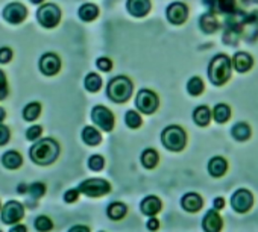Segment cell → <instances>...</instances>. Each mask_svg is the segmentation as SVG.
Segmentation results:
<instances>
[{
	"mask_svg": "<svg viewBox=\"0 0 258 232\" xmlns=\"http://www.w3.org/2000/svg\"><path fill=\"white\" fill-rule=\"evenodd\" d=\"M29 157L38 166H50L59 157V144L53 138H43L29 149Z\"/></svg>",
	"mask_w": 258,
	"mask_h": 232,
	"instance_id": "obj_1",
	"label": "cell"
},
{
	"mask_svg": "<svg viewBox=\"0 0 258 232\" xmlns=\"http://www.w3.org/2000/svg\"><path fill=\"white\" fill-rule=\"evenodd\" d=\"M231 59L229 56L220 53V55H216L211 61H210V65H208V78L210 81L214 84V85H223L228 82V79L231 78Z\"/></svg>",
	"mask_w": 258,
	"mask_h": 232,
	"instance_id": "obj_2",
	"label": "cell"
},
{
	"mask_svg": "<svg viewBox=\"0 0 258 232\" xmlns=\"http://www.w3.org/2000/svg\"><path fill=\"white\" fill-rule=\"evenodd\" d=\"M108 97L115 103H124L133 96V82L126 76L112 78L108 84Z\"/></svg>",
	"mask_w": 258,
	"mask_h": 232,
	"instance_id": "obj_3",
	"label": "cell"
},
{
	"mask_svg": "<svg viewBox=\"0 0 258 232\" xmlns=\"http://www.w3.org/2000/svg\"><path fill=\"white\" fill-rule=\"evenodd\" d=\"M161 143L167 150L179 152L185 147L187 135L184 129L179 126H167L161 134Z\"/></svg>",
	"mask_w": 258,
	"mask_h": 232,
	"instance_id": "obj_4",
	"label": "cell"
},
{
	"mask_svg": "<svg viewBox=\"0 0 258 232\" xmlns=\"http://www.w3.org/2000/svg\"><path fill=\"white\" fill-rule=\"evenodd\" d=\"M37 20L43 28L53 29L61 22V10L53 4L41 5L40 10L37 11Z\"/></svg>",
	"mask_w": 258,
	"mask_h": 232,
	"instance_id": "obj_5",
	"label": "cell"
},
{
	"mask_svg": "<svg viewBox=\"0 0 258 232\" xmlns=\"http://www.w3.org/2000/svg\"><path fill=\"white\" fill-rule=\"evenodd\" d=\"M78 190L88 197H100L111 191V185L105 179L93 178V179H87V181L81 182Z\"/></svg>",
	"mask_w": 258,
	"mask_h": 232,
	"instance_id": "obj_6",
	"label": "cell"
},
{
	"mask_svg": "<svg viewBox=\"0 0 258 232\" xmlns=\"http://www.w3.org/2000/svg\"><path fill=\"white\" fill-rule=\"evenodd\" d=\"M91 120L105 132H111L114 128V115L106 106L102 105L94 106L91 111Z\"/></svg>",
	"mask_w": 258,
	"mask_h": 232,
	"instance_id": "obj_7",
	"label": "cell"
},
{
	"mask_svg": "<svg viewBox=\"0 0 258 232\" xmlns=\"http://www.w3.org/2000/svg\"><path fill=\"white\" fill-rule=\"evenodd\" d=\"M158 96L151 90H140L136 97V106L143 114H154L158 108Z\"/></svg>",
	"mask_w": 258,
	"mask_h": 232,
	"instance_id": "obj_8",
	"label": "cell"
},
{
	"mask_svg": "<svg viewBox=\"0 0 258 232\" xmlns=\"http://www.w3.org/2000/svg\"><path fill=\"white\" fill-rule=\"evenodd\" d=\"M25 217V208L20 202L17 200H10L0 211V218L5 224H14L23 220Z\"/></svg>",
	"mask_w": 258,
	"mask_h": 232,
	"instance_id": "obj_9",
	"label": "cell"
},
{
	"mask_svg": "<svg viewBox=\"0 0 258 232\" xmlns=\"http://www.w3.org/2000/svg\"><path fill=\"white\" fill-rule=\"evenodd\" d=\"M253 205V196L249 190L240 188L232 194L231 199V206L234 208V211L237 212H246L252 208Z\"/></svg>",
	"mask_w": 258,
	"mask_h": 232,
	"instance_id": "obj_10",
	"label": "cell"
},
{
	"mask_svg": "<svg viewBox=\"0 0 258 232\" xmlns=\"http://www.w3.org/2000/svg\"><path fill=\"white\" fill-rule=\"evenodd\" d=\"M26 16H28V10L22 4H16V2L10 4L4 10V19L11 25H19V23L25 22Z\"/></svg>",
	"mask_w": 258,
	"mask_h": 232,
	"instance_id": "obj_11",
	"label": "cell"
},
{
	"mask_svg": "<svg viewBox=\"0 0 258 232\" xmlns=\"http://www.w3.org/2000/svg\"><path fill=\"white\" fill-rule=\"evenodd\" d=\"M61 70V59L55 53H44L40 59V71L46 76H55Z\"/></svg>",
	"mask_w": 258,
	"mask_h": 232,
	"instance_id": "obj_12",
	"label": "cell"
},
{
	"mask_svg": "<svg viewBox=\"0 0 258 232\" xmlns=\"http://www.w3.org/2000/svg\"><path fill=\"white\" fill-rule=\"evenodd\" d=\"M166 14H167V20L172 25H182L188 17V8H187V5H184L181 2H175V4L169 5Z\"/></svg>",
	"mask_w": 258,
	"mask_h": 232,
	"instance_id": "obj_13",
	"label": "cell"
},
{
	"mask_svg": "<svg viewBox=\"0 0 258 232\" xmlns=\"http://www.w3.org/2000/svg\"><path fill=\"white\" fill-rule=\"evenodd\" d=\"M127 13L134 17H145L151 11V0H127L126 2Z\"/></svg>",
	"mask_w": 258,
	"mask_h": 232,
	"instance_id": "obj_14",
	"label": "cell"
},
{
	"mask_svg": "<svg viewBox=\"0 0 258 232\" xmlns=\"http://www.w3.org/2000/svg\"><path fill=\"white\" fill-rule=\"evenodd\" d=\"M222 226H223L222 217L219 215L217 209H211L205 214L202 220V227L205 232H220Z\"/></svg>",
	"mask_w": 258,
	"mask_h": 232,
	"instance_id": "obj_15",
	"label": "cell"
},
{
	"mask_svg": "<svg viewBox=\"0 0 258 232\" xmlns=\"http://www.w3.org/2000/svg\"><path fill=\"white\" fill-rule=\"evenodd\" d=\"M181 205L185 211L188 212H198L202 205H204V200L202 197L198 194V193H187L184 194V197L181 199Z\"/></svg>",
	"mask_w": 258,
	"mask_h": 232,
	"instance_id": "obj_16",
	"label": "cell"
},
{
	"mask_svg": "<svg viewBox=\"0 0 258 232\" xmlns=\"http://www.w3.org/2000/svg\"><path fill=\"white\" fill-rule=\"evenodd\" d=\"M232 64H234V68L238 71V73H246L252 68L253 65V59L249 53L246 52H238L234 55V59H232Z\"/></svg>",
	"mask_w": 258,
	"mask_h": 232,
	"instance_id": "obj_17",
	"label": "cell"
},
{
	"mask_svg": "<svg viewBox=\"0 0 258 232\" xmlns=\"http://www.w3.org/2000/svg\"><path fill=\"white\" fill-rule=\"evenodd\" d=\"M140 208H142L143 214H146L149 217H155L161 209V200L157 196H148L146 199H143Z\"/></svg>",
	"mask_w": 258,
	"mask_h": 232,
	"instance_id": "obj_18",
	"label": "cell"
},
{
	"mask_svg": "<svg viewBox=\"0 0 258 232\" xmlns=\"http://www.w3.org/2000/svg\"><path fill=\"white\" fill-rule=\"evenodd\" d=\"M226 170H228V163H226L225 158L214 157V158L210 160V163H208V172H210L211 176L220 178V176H223L226 173Z\"/></svg>",
	"mask_w": 258,
	"mask_h": 232,
	"instance_id": "obj_19",
	"label": "cell"
},
{
	"mask_svg": "<svg viewBox=\"0 0 258 232\" xmlns=\"http://www.w3.org/2000/svg\"><path fill=\"white\" fill-rule=\"evenodd\" d=\"M2 163L7 169L10 170H17L19 167H22L23 164V158L17 150H8L7 153H4L2 157Z\"/></svg>",
	"mask_w": 258,
	"mask_h": 232,
	"instance_id": "obj_20",
	"label": "cell"
},
{
	"mask_svg": "<svg viewBox=\"0 0 258 232\" xmlns=\"http://www.w3.org/2000/svg\"><path fill=\"white\" fill-rule=\"evenodd\" d=\"M213 117V112L208 106H198L193 111V120L198 126H207L210 125V120Z\"/></svg>",
	"mask_w": 258,
	"mask_h": 232,
	"instance_id": "obj_21",
	"label": "cell"
},
{
	"mask_svg": "<svg viewBox=\"0 0 258 232\" xmlns=\"http://www.w3.org/2000/svg\"><path fill=\"white\" fill-rule=\"evenodd\" d=\"M199 26L205 34H214L219 29V20L213 14H204L199 20Z\"/></svg>",
	"mask_w": 258,
	"mask_h": 232,
	"instance_id": "obj_22",
	"label": "cell"
},
{
	"mask_svg": "<svg viewBox=\"0 0 258 232\" xmlns=\"http://www.w3.org/2000/svg\"><path fill=\"white\" fill-rule=\"evenodd\" d=\"M82 140L88 146H97L102 141V135H100V132L96 128L85 126L84 131H82Z\"/></svg>",
	"mask_w": 258,
	"mask_h": 232,
	"instance_id": "obj_23",
	"label": "cell"
},
{
	"mask_svg": "<svg viewBox=\"0 0 258 232\" xmlns=\"http://www.w3.org/2000/svg\"><path fill=\"white\" fill-rule=\"evenodd\" d=\"M229 117H231V109H229L228 105L219 103V105L214 106V109H213V119L216 120V123H220V125L226 123L229 120Z\"/></svg>",
	"mask_w": 258,
	"mask_h": 232,
	"instance_id": "obj_24",
	"label": "cell"
},
{
	"mask_svg": "<svg viewBox=\"0 0 258 232\" xmlns=\"http://www.w3.org/2000/svg\"><path fill=\"white\" fill-rule=\"evenodd\" d=\"M40 114H41V105L38 102H32L29 105L25 106L23 109V119L26 122H34L40 117Z\"/></svg>",
	"mask_w": 258,
	"mask_h": 232,
	"instance_id": "obj_25",
	"label": "cell"
},
{
	"mask_svg": "<svg viewBox=\"0 0 258 232\" xmlns=\"http://www.w3.org/2000/svg\"><path fill=\"white\" fill-rule=\"evenodd\" d=\"M99 16V8L93 4H85L79 8V17L84 22H93Z\"/></svg>",
	"mask_w": 258,
	"mask_h": 232,
	"instance_id": "obj_26",
	"label": "cell"
},
{
	"mask_svg": "<svg viewBox=\"0 0 258 232\" xmlns=\"http://www.w3.org/2000/svg\"><path fill=\"white\" fill-rule=\"evenodd\" d=\"M158 160H160V157H158L157 150H154V149H146L142 153V163L146 169H155L158 164Z\"/></svg>",
	"mask_w": 258,
	"mask_h": 232,
	"instance_id": "obj_27",
	"label": "cell"
},
{
	"mask_svg": "<svg viewBox=\"0 0 258 232\" xmlns=\"http://www.w3.org/2000/svg\"><path fill=\"white\" fill-rule=\"evenodd\" d=\"M232 137L237 140V141H246L249 137H250V128L246 125V123H237L232 131H231Z\"/></svg>",
	"mask_w": 258,
	"mask_h": 232,
	"instance_id": "obj_28",
	"label": "cell"
},
{
	"mask_svg": "<svg viewBox=\"0 0 258 232\" xmlns=\"http://www.w3.org/2000/svg\"><path fill=\"white\" fill-rule=\"evenodd\" d=\"M124 214H126V205L120 202H114L108 206V217L112 220H120L124 217Z\"/></svg>",
	"mask_w": 258,
	"mask_h": 232,
	"instance_id": "obj_29",
	"label": "cell"
},
{
	"mask_svg": "<svg viewBox=\"0 0 258 232\" xmlns=\"http://www.w3.org/2000/svg\"><path fill=\"white\" fill-rule=\"evenodd\" d=\"M84 84H85V88H87L90 93H96V91H99L100 87H102V79H100V76L96 74V73H88Z\"/></svg>",
	"mask_w": 258,
	"mask_h": 232,
	"instance_id": "obj_30",
	"label": "cell"
},
{
	"mask_svg": "<svg viewBox=\"0 0 258 232\" xmlns=\"http://www.w3.org/2000/svg\"><path fill=\"white\" fill-rule=\"evenodd\" d=\"M187 91H188V94H191V96H201L202 91H204V82H202V79L198 78V76L191 78V79L187 82Z\"/></svg>",
	"mask_w": 258,
	"mask_h": 232,
	"instance_id": "obj_31",
	"label": "cell"
},
{
	"mask_svg": "<svg viewBox=\"0 0 258 232\" xmlns=\"http://www.w3.org/2000/svg\"><path fill=\"white\" fill-rule=\"evenodd\" d=\"M124 122L131 129H137L142 126V117H140V114L136 111H127L124 115Z\"/></svg>",
	"mask_w": 258,
	"mask_h": 232,
	"instance_id": "obj_32",
	"label": "cell"
},
{
	"mask_svg": "<svg viewBox=\"0 0 258 232\" xmlns=\"http://www.w3.org/2000/svg\"><path fill=\"white\" fill-rule=\"evenodd\" d=\"M35 229L38 232H49L53 229V221L47 217V215H40L35 218Z\"/></svg>",
	"mask_w": 258,
	"mask_h": 232,
	"instance_id": "obj_33",
	"label": "cell"
},
{
	"mask_svg": "<svg viewBox=\"0 0 258 232\" xmlns=\"http://www.w3.org/2000/svg\"><path fill=\"white\" fill-rule=\"evenodd\" d=\"M46 193V185L43 182H34L29 185V194L34 197V199H40L43 197Z\"/></svg>",
	"mask_w": 258,
	"mask_h": 232,
	"instance_id": "obj_34",
	"label": "cell"
},
{
	"mask_svg": "<svg viewBox=\"0 0 258 232\" xmlns=\"http://www.w3.org/2000/svg\"><path fill=\"white\" fill-rule=\"evenodd\" d=\"M103 166H105V160H103L100 155H93V157H90V160H88V167H90L93 172L102 170Z\"/></svg>",
	"mask_w": 258,
	"mask_h": 232,
	"instance_id": "obj_35",
	"label": "cell"
},
{
	"mask_svg": "<svg viewBox=\"0 0 258 232\" xmlns=\"http://www.w3.org/2000/svg\"><path fill=\"white\" fill-rule=\"evenodd\" d=\"M41 134H43V126L35 125V126H31V128L26 131V138L31 140V141H35V140H38V138L41 137Z\"/></svg>",
	"mask_w": 258,
	"mask_h": 232,
	"instance_id": "obj_36",
	"label": "cell"
},
{
	"mask_svg": "<svg viewBox=\"0 0 258 232\" xmlns=\"http://www.w3.org/2000/svg\"><path fill=\"white\" fill-rule=\"evenodd\" d=\"M8 96V82H7V74L0 70V99H5Z\"/></svg>",
	"mask_w": 258,
	"mask_h": 232,
	"instance_id": "obj_37",
	"label": "cell"
},
{
	"mask_svg": "<svg viewBox=\"0 0 258 232\" xmlns=\"http://www.w3.org/2000/svg\"><path fill=\"white\" fill-rule=\"evenodd\" d=\"M13 59V50L10 47H0V62L8 64Z\"/></svg>",
	"mask_w": 258,
	"mask_h": 232,
	"instance_id": "obj_38",
	"label": "cell"
},
{
	"mask_svg": "<svg viewBox=\"0 0 258 232\" xmlns=\"http://www.w3.org/2000/svg\"><path fill=\"white\" fill-rule=\"evenodd\" d=\"M11 138V132L5 125H0V146H5Z\"/></svg>",
	"mask_w": 258,
	"mask_h": 232,
	"instance_id": "obj_39",
	"label": "cell"
},
{
	"mask_svg": "<svg viewBox=\"0 0 258 232\" xmlns=\"http://www.w3.org/2000/svg\"><path fill=\"white\" fill-rule=\"evenodd\" d=\"M96 65H97V68L102 70V71H109V70L112 68V62H111L108 58H99V59L96 61Z\"/></svg>",
	"mask_w": 258,
	"mask_h": 232,
	"instance_id": "obj_40",
	"label": "cell"
},
{
	"mask_svg": "<svg viewBox=\"0 0 258 232\" xmlns=\"http://www.w3.org/2000/svg\"><path fill=\"white\" fill-rule=\"evenodd\" d=\"M79 190H69L66 194H64V200L67 202V203H73V202H76L78 200V197H79Z\"/></svg>",
	"mask_w": 258,
	"mask_h": 232,
	"instance_id": "obj_41",
	"label": "cell"
},
{
	"mask_svg": "<svg viewBox=\"0 0 258 232\" xmlns=\"http://www.w3.org/2000/svg\"><path fill=\"white\" fill-rule=\"evenodd\" d=\"M160 227V221L155 217H151V220L148 221V229L149 230H157Z\"/></svg>",
	"mask_w": 258,
	"mask_h": 232,
	"instance_id": "obj_42",
	"label": "cell"
},
{
	"mask_svg": "<svg viewBox=\"0 0 258 232\" xmlns=\"http://www.w3.org/2000/svg\"><path fill=\"white\" fill-rule=\"evenodd\" d=\"M69 232H90V229L87 226H84V224H76V226L70 227Z\"/></svg>",
	"mask_w": 258,
	"mask_h": 232,
	"instance_id": "obj_43",
	"label": "cell"
},
{
	"mask_svg": "<svg viewBox=\"0 0 258 232\" xmlns=\"http://www.w3.org/2000/svg\"><path fill=\"white\" fill-rule=\"evenodd\" d=\"M225 206V200L222 197H216L214 199V209H222Z\"/></svg>",
	"mask_w": 258,
	"mask_h": 232,
	"instance_id": "obj_44",
	"label": "cell"
},
{
	"mask_svg": "<svg viewBox=\"0 0 258 232\" xmlns=\"http://www.w3.org/2000/svg\"><path fill=\"white\" fill-rule=\"evenodd\" d=\"M10 232H28V229L25 224H16L10 229Z\"/></svg>",
	"mask_w": 258,
	"mask_h": 232,
	"instance_id": "obj_45",
	"label": "cell"
},
{
	"mask_svg": "<svg viewBox=\"0 0 258 232\" xmlns=\"http://www.w3.org/2000/svg\"><path fill=\"white\" fill-rule=\"evenodd\" d=\"M26 191H29V187H28L26 184H20V185L17 187V193H19V194H25Z\"/></svg>",
	"mask_w": 258,
	"mask_h": 232,
	"instance_id": "obj_46",
	"label": "cell"
},
{
	"mask_svg": "<svg viewBox=\"0 0 258 232\" xmlns=\"http://www.w3.org/2000/svg\"><path fill=\"white\" fill-rule=\"evenodd\" d=\"M5 119H7V111L4 108H0V123H2Z\"/></svg>",
	"mask_w": 258,
	"mask_h": 232,
	"instance_id": "obj_47",
	"label": "cell"
},
{
	"mask_svg": "<svg viewBox=\"0 0 258 232\" xmlns=\"http://www.w3.org/2000/svg\"><path fill=\"white\" fill-rule=\"evenodd\" d=\"M29 2H32V4H35V5H40V4L44 2V0H29Z\"/></svg>",
	"mask_w": 258,
	"mask_h": 232,
	"instance_id": "obj_48",
	"label": "cell"
},
{
	"mask_svg": "<svg viewBox=\"0 0 258 232\" xmlns=\"http://www.w3.org/2000/svg\"><path fill=\"white\" fill-rule=\"evenodd\" d=\"M0 232H2V230H0Z\"/></svg>",
	"mask_w": 258,
	"mask_h": 232,
	"instance_id": "obj_49",
	"label": "cell"
},
{
	"mask_svg": "<svg viewBox=\"0 0 258 232\" xmlns=\"http://www.w3.org/2000/svg\"><path fill=\"white\" fill-rule=\"evenodd\" d=\"M0 211H2V209H0Z\"/></svg>",
	"mask_w": 258,
	"mask_h": 232,
	"instance_id": "obj_50",
	"label": "cell"
}]
</instances>
